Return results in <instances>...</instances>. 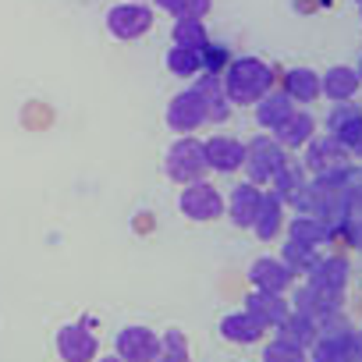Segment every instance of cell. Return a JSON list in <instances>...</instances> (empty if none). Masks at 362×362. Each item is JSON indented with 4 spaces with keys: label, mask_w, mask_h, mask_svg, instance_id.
Segmentation results:
<instances>
[{
    "label": "cell",
    "mask_w": 362,
    "mask_h": 362,
    "mask_svg": "<svg viewBox=\"0 0 362 362\" xmlns=\"http://www.w3.org/2000/svg\"><path fill=\"white\" fill-rule=\"evenodd\" d=\"M167 177L177 181V185H192V181H206L210 174V163H206V149L199 139L192 135H177V142L167 149Z\"/></svg>",
    "instance_id": "cell-2"
},
{
    "label": "cell",
    "mask_w": 362,
    "mask_h": 362,
    "mask_svg": "<svg viewBox=\"0 0 362 362\" xmlns=\"http://www.w3.org/2000/svg\"><path fill=\"white\" fill-rule=\"evenodd\" d=\"M206 124V110H203V100L196 96V89H185L177 93L170 103H167V128L174 135H192Z\"/></svg>",
    "instance_id": "cell-10"
},
{
    "label": "cell",
    "mask_w": 362,
    "mask_h": 362,
    "mask_svg": "<svg viewBox=\"0 0 362 362\" xmlns=\"http://www.w3.org/2000/svg\"><path fill=\"white\" fill-rule=\"evenodd\" d=\"M341 228H344V238H348V242H351L355 249H362V221H355V217H348V221H344Z\"/></svg>",
    "instance_id": "cell-33"
},
{
    "label": "cell",
    "mask_w": 362,
    "mask_h": 362,
    "mask_svg": "<svg viewBox=\"0 0 362 362\" xmlns=\"http://www.w3.org/2000/svg\"><path fill=\"white\" fill-rule=\"evenodd\" d=\"M309 348L313 362H362V334L351 330L348 323L323 327Z\"/></svg>",
    "instance_id": "cell-3"
},
{
    "label": "cell",
    "mask_w": 362,
    "mask_h": 362,
    "mask_svg": "<svg viewBox=\"0 0 362 362\" xmlns=\"http://www.w3.org/2000/svg\"><path fill=\"white\" fill-rule=\"evenodd\" d=\"M291 110H295L291 96H288L284 89H270V93L256 103V121H259V128H270V132H274Z\"/></svg>",
    "instance_id": "cell-24"
},
{
    "label": "cell",
    "mask_w": 362,
    "mask_h": 362,
    "mask_svg": "<svg viewBox=\"0 0 362 362\" xmlns=\"http://www.w3.org/2000/svg\"><path fill=\"white\" fill-rule=\"evenodd\" d=\"M358 71L348 68V64H334L320 75V96L334 100V103H348L355 93H358Z\"/></svg>",
    "instance_id": "cell-18"
},
{
    "label": "cell",
    "mask_w": 362,
    "mask_h": 362,
    "mask_svg": "<svg viewBox=\"0 0 362 362\" xmlns=\"http://www.w3.org/2000/svg\"><path fill=\"white\" fill-rule=\"evenodd\" d=\"M100 362H121V358H117V355H107V358H100Z\"/></svg>",
    "instance_id": "cell-35"
},
{
    "label": "cell",
    "mask_w": 362,
    "mask_h": 362,
    "mask_svg": "<svg viewBox=\"0 0 362 362\" xmlns=\"http://www.w3.org/2000/svg\"><path fill=\"white\" fill-rule=\"evenodd\" d=\"M263 362H309V355H305V348H298L295 341L274 337V341H267V348H263Z\"/></svg>",
    "instance_id": "cell-31"
},
{
    "label": "cell",
    "mask_w": 362,
    "mask_h": 362,
    "mask_svg": "<svg viewBox=\"0 0 362 362\" xmlns=\"http://www.w3.org/2000/svg\"><path fill=\"white\" fill-rule=\"evenodd\" d=\"M259 185H252V181H242V185H235V192L224 199V210L228 217L238 224V228H252V217H256V206H259Z\"/></svg>",
    "instance_id": "cell-21"
},
{
    "label": "cell",
    "mask_w": 362,
    "mask_h": 362,
    "mask_svg": "<svg viewBox=\"0 0 362 362\" xmlns=\"http://www.w3.org/2000/svg\"><path fill=\"white\" fill-rule=\"evenodd\" d=\"M196 96L203 100V110H206V121H214V124H224L228 117H231V100H228V93H224V82H221V75H214V71H199V78H196Z\"/></svg>",
    "instance_id": "cell-12"
},
{
    "label": "cell",
    "mask_w": 362,
    "mask_h": 362,
    "mask_svg": "<svg viewBox=\"0 0 362 362\" xmlns=\"http://www.w3.org/2000/svg\"><path fill=\"white\" fill-rule=\"evenodd\" d=\"M167 71L174 78H196L203 71V50H189V47H170L167 54Z\"/></svg>",
    "instance_id": "cell-26"
},
{
    "label": "cell",
    "mask_w": 362,
    "mask_h": 362,
    "mask_svg": "<svg viewBox=\"0 0 362 362\" xmlns=\"http://www.w3.org/2000/svg\"><path fill=\"white\" fill-rule=\"evenodd\" d=\"M270 135H274L284 149H298V146H305V142L316 135V121H313V114H305V110L295 107V110H291V114H288Z\"/></svg>",
    "instance_id": "cell-19"
},
{
    "label": "cell",
    "mask_w": 362,
    "mask_h": 362,
    "mask_svg": "<svg viewBox=\"0 0 362 362\" xmlns=\"http://www.w3.org/2000/svg\"><path fill=\"white\" fill-rule=\"evenodd\" d=\"M358 4H362V0H358Z\"/></svg>",
    "instance_id": "cell-37"
},
{
    "label": "cell",
    "mask_w": 362,
    "mask_h": 362,
    "mask_svg": "<svg viewBox=\"0 0 362 362\" xmlns=\"http://www.w3.org/2000/svg\"><path fill=\"white\" fill-rule=\"evenodd\" d=\"M221 82L231 107H249V103H259L274 89V71L259 57H235Z\"/></svg>",
    "instance_id": "cell-1"
},
{
    "label": "cell",
    "mask_w": 362,
    "mask_h": 362,
    "mask_svg": "<svg viewBox=\"0 0 362 362\" xmlns=\"http://www.w3.org/2000/svg\"><path fill=\"white\" fill-rule=\"evenodd\" d=\"M167 15H174V18H192V22H203V18L210 15V0H174Z\"/></svg>",
    "instance_id": "cell-32"
},
{
    "label": "cell",
    "mask_w": 362,
    "mask_h": 362,
    "mask_svg": "<svg viewBox=\"0 0 362 362\" xmlns=\"http://www.w3.org/2000/svg\"><path fill=\"white\" fill-rule=\"evenodd\" d=\"M252 320H259L263 323V330H277L281 327V320L291 313V305H288V298L284 295H274V291H256L252 288V295L245 298V305H242Z\"/></svg>",
    "instance_id": "cell-16"
},
{
    "label": "cell",
    "mask_w": 362,
    "mask_h": 362,
    "mask_svg": "<svg viewBox=\"0 0 362 362\" xmlns=\"http://www.w3.org/2000/svg\"><path fill=\"white\" fill-rule=\"evenodd\" d=\"M177 210L185 214L189 221L206 224V221H217L224 214V196L214 185H206V181H192V185H181Z\"/></svg>",
    "instance_id": "cell-5"
},
{
    "label": "cell",
    "mask_w": 362,
    "mask_h": 362,
    "mask_svg": "<svg viewBox=\"0 0 362 362\" xmlns=\"http://www.w3.org/2000/svg\"><path fill=\"white\" fill-rule=\"evenodd\" d=\"M327 135H334L348 156L362 160V110L351 100L334 107V114L327 117Z\"/></svg>",
    "instance_id": "cell-6"
},
{
    "label": "cell",
    "mask_w": 362,
    "mask_h": 362,
    "mask_svg": "<svg viewBox=\"0 0 362 362\" xmlns=\"http://www.w3.org/2000/svg\"><path fill=\"white\" fill-rule=\"evenodd\" d=\"M316 334H320L316 320H309V316H302V313H295V309H291V313L281 320V327H277V337L295 341L298 348H309V344L316 341Z\"/></svg>",
    "instance_id": "cell-25"
},
{
    "label": "cell",
    "mask_w": 362,
    "mask_h": 362,
    "mask_svg": "<svg viewBox=\"0 0 362 362\" xmlns=\"http://www.w3.org/2000/svg\"><path fill=\"white\" fill-rule=\"evenodd\" d=\"M348 217H355V221H362V181L348 192Z\"/></svg>",
    "instance_id": "cell-34"
},
{
    "label": "cell",
    "mask_w": 362,
    "mask_h": 362,
    "mask_svg": "<svg viewBox=\"0 0 362 362\" xmlns=\"http://www.w3.org/2000/svg\"><path fill=\"white\" fill-rule=\"evenodd\" d=\"M114 348L121 362H153L160 355V334L149 327H124L117 330Z\"/></svg>",
    "instance_id": "cell-11"
},
{
    "label": "cell",
    "mask_w": 362,
    "mask_h": 362,
    "mask_svg": "<svg viewBox=\"0 0 362 362\" xmlns=\"http://www.w3.org/2000/svg\"><path fill=\"white\" fill-rule=\"evenodd\" d=\"M295 274L281 263V256H259L252 267H249V284L256 291H274V295H284L291 288Z\"/></svg>",
    "instance_id": "cell-14"
},
{
    "label": "cell",
    "mask_w": 362,
    "mask_h": 362,
    "mask_svg": "<svg viewBox=\"0 0 362 362\" xmlns=\"http://www.w3.org/2000/svg\"><path fill=\"white\" fill-rule=\"evenodd\" d=\"M305 277H309V288H316V291H344L351 267H348L344 256H320L316 267Z\"/></svg>",
    "instance_id": "cell-17"
},
{
    "label": "cell",
    "mask_w": 362,
    "mask_h": 362,
    "mask_svg": "<svg viewBox=\"0 0 362 362\" xmlns=\"http://www.w3.org/2000/svg\"><path fill=\"white\" fill-rule=\"evenodd\" d=\"M107 29L114 40H139L153 29V11L139 0H128V4H117L107 11Z\"/></svg>",
    "instance_id": "cell-8"
},
{
    "label": "cell",
    "mask_w": 362,
    "mask_h": 362,
    "mask_svg": "<svg viewBox=\"0 0 362 362\" xmlns=\"http://www.w3.org/2000/svg\"><path fill=\"white\" fill-rule=\"evenodd\" d=\"M153 362H192L189 358V337L181 330H167L160 337V355Z\"/></svg>",
    "instance_id": "cell-30"
},
{
    "label": "cell",
    "mask_w": 362,
    "mask_h": 362,
    "mask_svg": "<svg viewBox=\"0 0 362 362\" xmlns=\"http://www.w3.org/2000/svg\"><path fill=\"white\" fill-rule=\"evenodd\" d=\"M284 93L291 96V103L309 107L313 100H320V75L309 68H291L284 75Z\"/></svg>",
    "instance_id": "cell-23"
},
{
    "label": "cell",
    "mask_w": 362,
    "mask_h": 362,
    "mask_svg": "<svg viewBox=\"0 0 362 362\" xmlns=\"http://www.w3.org/2000/svg\"><path fill=\"white\" fill-rule=\"evenodd\" d=\"M203 149H206L210 170H217V174L242 170V160H245V142L242 139H235V135H214V139L203 142Z\"/></svg>",
    "instance_id": "cell-13"
},
{
    "label": "cell",
    "mask_w": 362,
    "mask_h": 362,
    "mask_svg": "<svg viewBox=\"0 0 362 362\" xmlns=\"http://www.w3.org/2000/svg\"><path fill=\"white\" fill-rule=\"evenodd\" d=\"M355 71H358V78H362V57H358V68H355Z\"/></svg>",
    "instance_id": "cell-36"
},
{
    "label": "cell",
    "mask_w": 362,
    "mask_h": 362,
    "mask_svg": "<svg viewBox=\"0 0 362 362\" xmlns=\"http://www.w3.org/2000/svg\"><path fill=\"white\" fill-rule=\"evenodd\" d=\"M96 348L100 344H96V337H93V330L86 323H68L57 334V355L64 362H93Z\"/></svg>",
    "instance_id": "cell-15"
},
{
    "label": "cell",
    "mask_w": 362,
    "mask_h": 362,
    "mask_svg": "<svg viewBox=\"0 0 362 362\" xmlns=\"http://www.w3.org/2000/svg\"><path fill=\"white\" fill-rule=\"evenodd\" d=\"M330 238V231L313 217V214H295V221H291V242H302V245H323Z\"/></svg>",
    "instance_id": "cell-27"
},
{
    "label": "cell",
    "mask_w": 362,
    "mask_h": 362,
    "mask_svg": "<svg viewBox=\"0 0 362 362\" xmlns=\"http://www.w3.org/2000/svg\"><path fill=\"white\" fill-rule=\"evenodd\" d=\"M221 334L228 337V341H235V344H256V341H263V323L259 320H252L245 309H238V313H228L224 320H221Z\"/></svg>",
    "instance_id": "cell-22"
},
{
    "label": "cell",
    "mask_w": 362,
    "mask_h": 362,
    "mask_svg": "<svg viewBox=\"0 0 362 362\" xmlns=\"http://www.w3.org/2000/svg\"><path fill=\"white\" fill-rule=\"evenodd\" d=\"M174 47H189V50H203V47H210V36H206L203 22L174 18Z\"/></svg>",
    "instance_id": "cell-29"
},
{
    "label": "cell",
    "mask_w": 362,
    "mask_h": 362,
    "mask_svg": "<svg viewBox=\"0 0 362 362\" xmlns=\"http://www.w3.org/2000/svg\"><path fill=\"white\" fill-rule=\"evenodd\" d=\"M348 160H351V156L341 149V142H337L334 135H313V139L305 142V163H302V170L313 174V177H323V174L341 170Z\"/></svg>",
    "instance_id": "cell-7"
},
{
    "label": "cell",
    "mask_w": 362,
    "mask_h": 362,
    "mask_svg": "<svg viewBox=\"0 0 362 362\" xmlns=\"http://www.w3.org/2000/svg\"><path fill=\"white\" fill-rule=\"evenodd\" d=\"M270 185H274L270 192H274L284 206H291L295 214H309V199H313V192H309V177H305L302 167L284 163V167L274 174Z\"/></svg>",
    "instance_id": "cell-9"
},
{
    "label": "cell",
    "mask_w": 362,
    "mask_h": 362,
    "mask_svg": "<svg viewBox=\"0 0 362 362\" xmlns=\"http://www.w3.org/2000/svg\"><path fill=\"white\" fill-rule=\"evenodd\" d=\"M284 228V203L274 196V192H263L259 196V206H256V217H252V231L259 242H270L277 238Z\"/></svg>",
    "instance_id": "cell-20"
},
{
    "label": "cell",
    "mask_w": 362,
    "mask_h": 362,
    "mask_svg": "<svg viewBox=\"0 0 362 362\" xmlns=\"http://www.w3.org/2000/svg\"><path fill=\"white\" fill-rule=\"evenodd\" d=\"M284 163H288V153H284V146H281L274 135H259V139H252V142L245 146L242 167H245V174H249L252 185H270L274 174H277Z\"/></svg>",
    "instance_id": "cell-4"
},
{
    "label": "cell",
    "mask_w": 362,
    "mask_h": 362,
    "mask_svg": "<svg viewBox=\"0 0 362 362\" xmlns=\"http://www.w3.org/2000/svg\"><path fill=\"white\" fill-rule=\"evenodd\" d=\"M316 259H320V252L313 249V245H302V242H284V249H281V263L291 270V274H309L313 267H316Z\"/></svg>",
    "instance_id": "cell-28"
}]
</instances>
